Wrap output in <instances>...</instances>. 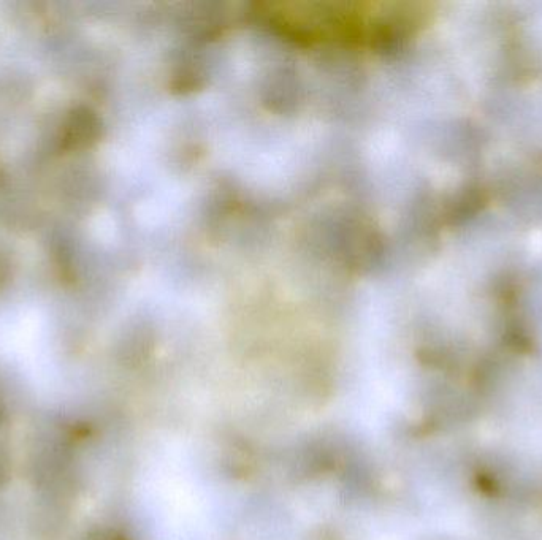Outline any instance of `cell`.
<instances>
[{
	"label": "cell",
	"mask_w": 542,
	"mask_h": 540,
	"mask_svg": "<svg viewBox=\"0 0 542 540\" xmlns=\"http://www.w3.org/2000/svg\"><path fill=\"white\" fill-rule=\"evenodd\" d=\"M99 134V121L88 108L73 110L62 126L61 146L67 151L92 145Z\"/></svg>",
	"instance_id": "1"
},
{
	"label": "cell",
	"mask_w": 542,
	"mask_h": 540,
	"mask_svg": "<svg viewBox=\"0 0 542 540\" xmlns=\"http://www.w3.org/2000/svg\"><path fill=\"white\" fill-rule=\"evenodd\" d=\"M8 276V263L4 257H0V284L5 281Z\"/></svg>",
	"instance_id": "2"
}]
</instances>
